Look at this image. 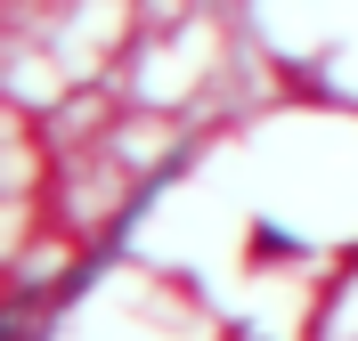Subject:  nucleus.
<instances>
[]
</instances>
